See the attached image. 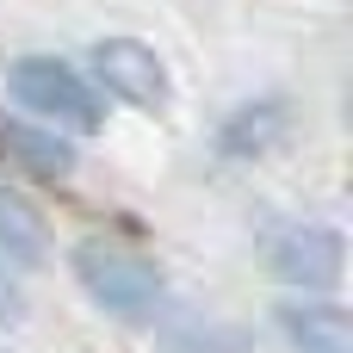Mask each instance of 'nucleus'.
<instances>
[{
    "label": "nucleus",
    "mask_w": 353,
    "mask_h": 353,
    "mask_svg": "<svg viewBox=\"0 0 353 353\" xmlns=\"http://www.w3.org/2000/svg\"><path fill=\"white\" fill-rule=\"evenodd\" d=\"M74 279H81V292H87L105 316H118V323H149V316L161 310V298H168L161 267H155L149 254L112 242V236H87V242L74 248Z\"/></svg>",
    "instance_id": "1"
},
{
    "label": "nucleus",
    "mask_w": 353,
    "mask_h": 353,
    "mask_svg": "<svg viewBox=\"0 0 353 353\" xmlns=\"http://www.w3.org/2000/svg\"><path fill=\"white\" fill-rule=\"evenodd\" d=\"M6 87H12V99H19L25 112H37L50 130L93 137V130H99V118H105L99 93H93L68 62H56V56H19V62L6 68Z\"/></svg>",
    "instance_id": "2"
},
{
    "label": "nucleus",
    "mask_w": 353,
    "mask_h": 353,
    "mask_svg": "<svg viewBox=\"0 0 353 353\" xmlns=\"http://www.w3.org/2000/svg\"><path fill=\"white\" fill-rule=\"evenodd\" d=\"M347 267V242L329 223H279L267 236V273L292 292H335Z\"/></svg>",
    "instance_id": "3"
},
{
    "label": "nucleus",
    "mask_w": 353,
    "mask_h": 353,
    "mask_svg": "<svg viewBox=\"0 0 353 353\" xmlns=\"http://www.w3.org/2000/svg\"><path fill=\"white\" fill-rule=\"evenodd\" d=\"M87 62H93V81L112 99H124L137 112H161L168 105V68H161V56L143 37H99Z\"/></svg>",
    "instance_id": "4"
},
{
    "label": "nucleus",
    "mask_w": 353,
    "mask_h": 353,
    "mask_svg": "<svg viewBox=\"0 0 353 353\" xmlns=\"http://www.w3.org/2000/svg\"><path fill=\"white\" fill-rule=\"evenodd\" d=\"M279 329L298 353H353V323L341 304H329L323 292H304V298H285L279 304Z\"/></svg>",
    "instance_id": "5"
},
{
    "label": "nucleus",
    "mask_w": 353,
    "mask_h": 353,
    "mask_svg": "<svg viewBox=\"0 0 353 353\" xmlns=\"http://www.w3.org/2000/svg\"><path fill=\"white\" fill-rule=\"evenodd\" d=\"M50 261V236H43V217L0 180V267L6 273H37Z\"/></svg>",
    "instance_id": "6"
},
{
    "label": "nucleus",
    "mask_w": 353,
    "mask_h": 353,
    "mask_svg": "<svg viewBox=\"0 0 353 353\" xmlns=\"http://www.w3.org/2000/svg\"><path fill=\"white\" fill-rule=\"evenodd\" d=\"M0 155L37 180H68L74 174V149L56 137V130H37V124H19V118H0Z\"/></svg>",
    "instance_id": "7"
},
{
    "label": "nucleus",
    "mask_w": 353,
    "mask_h": 353,
    "mask_svg": "<svg viewBox=\"0 0 353 353\" xmlns=\"http://www.w3.org/2000/svg\"><path fill=\"white\" fill-rule=\"evenodd\" d=\"M279 124H285V112L267 99V105H242L236 112V124L223 130V155H254V149H267L273 137H279Z\"/></svg>",
    "instance_id": "8"
},
{
    "label": "nucleus",
    "mask_w": 353,
    "mask_h": 353,
    "mask_svg": "<svg viewBox=\"0 0 353 353\" xmlns=\"http://www.w3.org/2000/svg\"><path fill=\"white\" fill-rule=\"evenodd\" d=\"M12 310H19V292H12V273L0 267V316H12Z\"/></svg>",
    "instance_id": "9"
}]
</instances>
